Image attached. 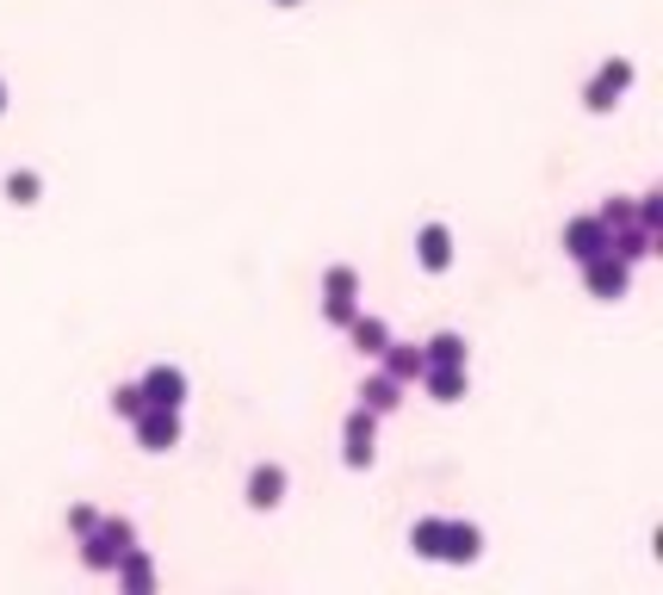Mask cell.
Listing matches in <instances>:
<instances>
[{"label":"cell","mask_w":663,"mask_h":595,"mask_svg":"<svg viewBox=\"0 0 663 595\" xmlns=\"http://www.w3.org/2000/svg\"><path fill=\"white\" fill-rule=\"evenodd\" d=\"M410 546L416 558H435V564H472L484 552V527L477 521H447V515H422L410 527Z\"/></svg>","instance_id":"1"},{"label":"cell","mask_w":663,"mask_h":595,"mask_svg":"<svg viewBox=\"0 0 663 595\" xmlns=\"http://www.w3.org/2000/svg\"><path fill=\"white\" fill-rule=\"evenodd\" d=\"M131 546H137V521L131 515H99L94 527L81 534V564H87V571H113Z\"/></svg>","instance_id":"2"},{"label":"cell","mask_w":663,"mask_h":595,"mask_svg":"<svg viewBox=\"0 0 663 595\" xmlns=\"http://www.w3.org/2000/svg\"><path fill=\"white\" fill-rule=\"evenodd\" d=\"M372 453H379V416L354 404V409H347V423H342V465H347V472H366Z\"/></svg>","instance_id":"3"},{"label":"cell","mask_w":663,"mask_h":595,"mask_svg":"<svg viewBox=\"0 0 663 595\" xmlns=\"http://www.w3.org/2000/svg\"><path fill=\"white\" fill-rule=\"evenodd\" d=\"M626 87H632V62H626V57H607L602 69H595V81L583 87V106L602 118V112H614V106L626 99Z\"/></svg>","instance_id":"4"},{"label":"cell","mask_w":663,"mask_h":595,"mask_svg":"<svg viewBox=\"0 0 663 595\" xmlns=\"http://www.w3.org/2000/svg\"><path fill=\"white\" fill-rule=\"evenodd\" d=\"M131 428H137L143 453H174L180 447V409H168V404H143V416Z\"/></svg>","instance_id":"5"},{"label":"cell","mask_w":663,"mask_h":595,"mask_svg":"<svg viewBox=\"0 0 663 595\" xmlns=\"http://www.w3.org/2000/svg\"><path fill=\"white\" fill-rule=\"evenodd\" d=\"M583 286H589V298L614 305V298L632 291V267H626L620 254H595V261H583Z\"/></svg>","instance_id":"6"},{"label":"cell","mask_w":663,"mask_h":595,"mask_svg":"<svg viewBox=\"0 0 663 595\" xmlns=\"http://www.w3.org/2000/svg\"><path fill=\"white\" fill-rule=\"evenodd\" d=\"M658 249H663V236H658V230H644V224H620V230H607V254H620L626 267L651 261Z\"/></svg>","instance_id":"7"},{"label":"cell","mask_w":663,"mask_h":595,"mask_svg":"<svg viewBox=\"0 0 663 595\" xmlns=\"http://www.w3.org/2000/svg\"><path fill=\"white\" fill-rule=\"evenodd\" d=\"M565 254L583 267V261H595V254H607V224L602 217H570L565 224Z\"/></svg>","instance_id":"8"},{"label":"cell","mask_w":663,"mask_h":595,"mask_svg":"<svg viewBox=\"0 0 663 595\" xmlns=\"http://www.w3.org/2000/svg\"><path fill=\"white\" fill-rule=\"evenodd\" d=\"M342 329H347V342H354V354H360V360H379L384 342H391V323H384V317H366V310H354Z\"/></svg>","instance_id":"9"},{"label":"cell","mask_w":663,"mask_h":595,"mask_svg":"<svg viewBox=\"0 0 663 595\" xmlns=\"http://www.w3.org/2000/svg\"><path fill=\"white\" fill-rule=\"evenodd\" d=\"M285 484H292V478H285V465H273V460L254 465V472H248V490H242L248 509H280V502H285Z\"/></svg>","instance_id":"10"},{"label":"cell","mask_w":663,"mask_h":595,"mask_svg":"<svg viewBox=\"0 0 663 595\" xmlns=\"http://www.w3.org/2000/svg\"><path fill=\"white\" fill-rule=\"evenodd\" d=\"M137 384H143V397H150V404H168V409L187 404V372H180V366H150Z\"/></svg>","instance_id":"11"},{"label":"cell","mask_w":663,"mask_h":595,"mask_svg":"<svg viewBox=\"0 0 663 595\" xmlns=\"http://www.w3.org/2000/svg\"><path fill=\"white\" fill-rule=\"evenodd\" d=\"M416 261L428 273H447L453 267V230H447V224H422L416 230Z\"/></svg>","instance_id":"12"},{"label":"cell","mask_w":663,"mask_h":595,"mask_svg":"<svg viewBox=\"0 0 663 595\" xmlns=\"http://www.w3.org/2000/svg\"><path fill=\"white\" fill-rule=\"evenodd\" d=\"M403 391H410V384L403 379H391V372H366V384H360V409H372V416H391V409L403 404Z\"/></svg>","instance_id":"13"},{"label":"cell","mask_w":663,"mask_h":595,"mask_svg":"<svg viewBox=\"0 0 663 595\" xmlns=\"http://www.w3.org/2000/svg\"><path fill=\"white\" fill-rule=\"evenodd\" d=\"M416 384L435 397V404H459V397H465V384H472V372H465V366H422Z\"/></svg>","instance_id":"14"},{"label":"cell","mask_w":663,"mask_h":595,"mask_svg":"<svg viewBox=\"0 0 663 595\" xmlns=\"http://www.w3.org/2000/svg\"><path fill=\"white\" fill-rule=\"evenodd\" d=\"M113 576H118V590L125 595H150L155 590V558L143 552V546H131V552L113 564Z\"/></svg>","instance_id":"15"},{"label":"cell","mask_w":663,"mask_h":595,"mask_svg":"<svg viewBox=\"0 0 663 595\" xmlns=\"http://www.w3.org/2000/svg\"><path fill=\"white\" fill-rule=\"evenodd\" d=\"M379 366L384 372H391V379H403V384H416L422 379V347L416 342H398V335H391V342H384V354H379Z\"/></svg>","instance_id":"16"},{"label":"cell","mask_w":663,"mask_h":595,"mask_svg":"<svg viewBox=\"0 0 663 595\" xmlns=\"http://www.w3.org/2000/svg\"><path fill=\"white\" fill-rule=\"evenodd\" d=\"M422 360H428V366H465V360H472V347H465L459 329H440V335L422 342Z\"/></svg>","instance_id":"17"},{"label":"cell","mask_w":663,"mask_h":595,"mask_svg":"<svg viewBox=\"0 0 663 595\" xmlns=\"http://www.w3.org/2000/svg\"><path fill=\"white\" fill-rule=\"evenodd\" d=\"M0 192H7V205H38V192H44V180L32 168H13L7 180H0Z\"/></svg>","instance_id":"18"},{"label":"cell","mask_w":663,"mask_h":595,"mask_svg":"<svg viewBox=\"0 0 663 595\" xmlns=\"http://www.w3.org/2000/svg\"><path fill=\"white\" fill-rule=\"evenodd\" d=\"M632 224H644V230L663 236V187H651V192H639V199H632Z\"/></svg>","instance_id":"19"},{"label":"cell","mask_w":663,"mask_h":595,"mask_svg":"<svg viewBox=\"0 0 663 595\" xmlns=\"http://www.w3.org/2000/svg\"><path fill=\"white\" fill-rule=\"evenodd\" d=\"M322 298H360V273L354 267H329L322 273Z\"/></svg>","instance_id":"20"},{"label":"cell","mask_w":663,"mask_h":595,"mask_svg":"<svg viewBox=\"0 0 663 595\" xmlns=\"http://www.w3.org/2000/svg\"><path fill=\"white\" fill-rule=\"evenodd\" d=\"M143 404H150V397H143V384H118V391H113V416H125V423H137Z\"/></svg>","instance_id":"21"},{"label":"cell","mask_w":663,"mask_h":595,"mask_svg":"<svg viewBox=\"0 0 663 595\" xmlns=\"http://www.w3.org/2000/svg\"><path fill=\"white\" fill-rule=\"evenodd\" d=\"M607 224V230H620V224H632V199H607L602 212H595Z\"/></svg>","instance_id":"22"},{"label":"cell","mask_w":663,"mask_h":595,"mask_svg":"<svg viewBox=\"0 0 663 595\" xmlns=\"http://www.w3.org/2000/svg\"><path fill=\"white\" fill-rule=\"evenodd\" d=\"M354 310H360V298H322V317H329L335 329H342L347 317H354Z\"/></svg>","instance_id":"23"},{"label":"cell","mask_w":663,"mask_h":595,"mask_svg":"<svg viewBox=\"0 0 663 595\" xmlns=\"http://www.w3.org/2000/svg\"><path fill=\"white\" fill-rule=\"evenodd\" d=\"M94 521H99V509H87V502H75V509H69V534H87V527H94Z\"/></svg>","instance_id":"24"},{"label":"cell","mask_w":663,"mask_h":595,"mask_svg":"<svg viewBox=\"0 0 663 595\" xmlns=\"http://www.w3.org/2000/svg\"><path fill=\"white\" fill-rule=\"evenodd\" d=\"M0 118H7V81H0Z\"/></svg>","instance_id":"25"},{"label":"cell","mask_w":663,"mask_h":595,"mask_svg":"<svg viewBox=\"0 0 663 595\" xmlns=\"http://www.w3.org/2000/svg\"><path fill=\"white\" fill-rule=\"evenodd\" d=\"M273 7H298V0H273Z\"/></svg>","instance_id":"26"}]
</instances>
